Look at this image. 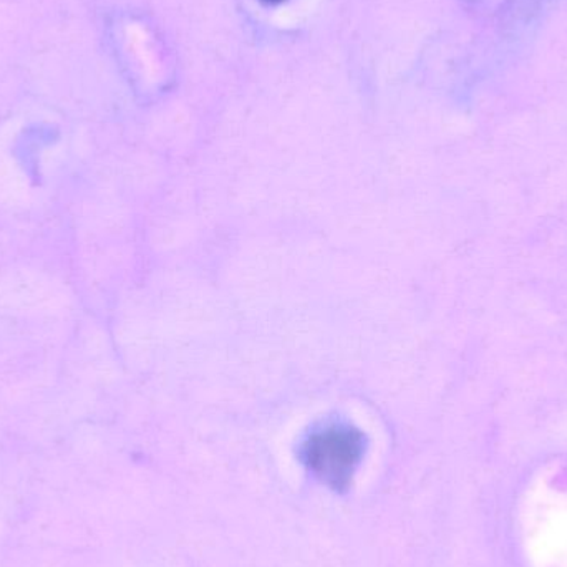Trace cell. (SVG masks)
Returning <instances> with one entry per match:
<instances>
[{
    "label": "cell",
    "mask_w": 567,
    "mask_h": 567,
    "mask_svg": "<svg viewBox=\"0 0 567 567\" xmlns=\"http://www.w3.org/2000/svg\"><path fill=\"white\" fill-rule=\"evenodd\" d=\"M365 435L342 423H332L307 436L300 449L306 468L333 492H346L365 455Z\"/></svg>",
    "instance_id": "cell-1"
},
{
    "label": "cell",
    "mask_w": 567,
    "mask_h": 567,
    "mask_svg": "<svg viewBox=\"0 0 567 567\" xmlns=\"http://www.w3.org/2000/svg\"><path fill=\"white\" fill-rule=\"evenodd\" d=\"M259 2L268 3V6H278V3L284 2V0H259Z\"/></svg>",
    "instance_id": "cell-2"
}]
</instances>
